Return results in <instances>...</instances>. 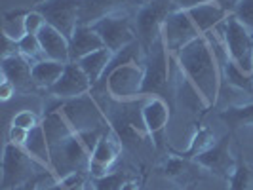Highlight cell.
Listing matches in <instances>:
<instances>
[{
    "instance_id": "6da1fadb",
    "label": "cell",
    "mask_w": 253,
    "mask_h": 190,
    "mask_svg": "<svg viewBox=\"0 0 253 190\" xmlns=\"http://www.w3.org/2000/svg\"><path fill=\"white\" fill-rule=\"evenodd\" d=\"M179 73L185 76L206 107H213L221 93L223 69L210 35H202L175 55Z\"/></svg>"
},
{
    "instance_id": "7a4b0ae2",
    "label": "cell",
    "mask_w": 253,
    "mask_h": 190,
    "mask_svg": "<svg viewBox=\"0 0 253 190\" xmlns=\"http://www.w3.org/2000/svg\"><path fill=\"white\" fill-rule=\"evenodd\" d=\"M105 131V127L80 131L69 141H65L61 147L51 149V171H55V177L61 179L71 173L88 171L91 152Z\"/></svg>"
},
{
    "instance_id": "3957f363",
    "label": "cell",
    "mask_w": 253,
    "mask_h": 190,
    "mask_svg": "<svg viewBox=\"0 0 253 190\" xmlns=\"http://www.w3.org/2000/svg\"><path fill=\"white\" fill-rule=\"evenodd\" d=\"M175 59L166 48L162 37L154 42L151 50L145 53L143 59V86L141 97H162L173 107V84H171V71L169 61Z\"/></svg>"
},
{
    "instance_id": "277c9868",
    "label": "cell",
    "mask_w": 253,
    "mask_h": 190,
    "mask_svg": "<svg viewBox=\"0 0 253 190\" xmlns=\"http://www.w3.org/2000/svg\"><path fill=\"white\" fill-rule=\"evenodd\" d=\"M143 63H124L114 67L111 71H107L99 84L91 89V93L95 91H107V95H111L114 101L127 103L133 101L135 97H141V86H143Z\"/></svg>"
},
{
    "instance_id": "5b68a950",
    "label": "cell",
    "mask_w": 253,
    "mask_h": 190,
    "mask_svg": "<svg viewBox=\"0 0 253 190\" xmlns=\"http://www.w3.org/2000/svg\"><path fill=\"white\" fill-rule=\"evenodd\" d=\"M175 10H179L177 0H154L149 4H143L135 12L133 27H135L137 42L141 44L145 53L154 46V42L158 38L162 37L166 19Z\"/></svg>"
},
{
    "instance_id": "8992f818",
    "label": "cell",
    "mask_w": 253,
    "mask_h": 190,
    "mask_svg": "<svg viewBox=\"0 0 253 190\" xmlns=\"http://www.w3.org/2000/svg\"><path fill=\"white\" fill-rule=\"evenodd\" d=\"M215 33L223 38L225 48L230 57V61L244 69L246 73L253 75V33L244 27L230 13L227 19L215 29Z\"/></svg>"
},
{
    "instance_id": "52a82bcc",
    "label": "cell",
    "mask_w": 253,
    "mask_h": 190,
    "mask_svg": "<svg viewBox=\"0 0 253 190\" xmlns=\"http://www.w3.org/2000/svg\"><path fill=\"white\" fill-rule=\"evenodd\" d=\"M91 27L101 37L105 48H109L113 53H120L122 50H126L127 46H131L133 42H137L133 17L129 15V12L107 15Z\"/></svg>"
},
{
    "instance_id": "ba28073f",
    "label": "cell",
    "mask_w": 253,
    "mask_h": 190,
    "mask_svg": "<svg viewBox=\"0 0 253 190\" xmlns=\"http://www.w3.org/2000/svg\"><path fill=\"white\" fill-rule=\"evenodd\" d=\"M59 111L69 120V124L73 126L76 133L80 131H89V129H97V127H105L103 122L101 107L97 105L95 97H91V93L76 97V99H67V101L59 103Z\"/></svg>"
},
{
    "instance_id": "9c48e42d",
    "label": "cell",
    "mask_w": 253,
    "mask_h": 190,
    "mask_svg": "<svg viewBox=\"0 0 253 190\" xmlns=\"http://www.w3.org/2000/svg\"><path fill=\"white\" fill-rule=\"evenodd\" d=\"M35 158L23 149L8 143L4 147V171H2V190H17L25 187L33 177Z\"/></svg>"
},
{
    "instance_id": "30bf717a",
    "label": "cell",
    "mask_w": 253,
    "mask_h": 190,
    "mask_svg": "<svg viewBox=\"0 0 253 190\" xmlns=\"http://www.w3.org/2000/svg\"><path fill=\"white\" fill-rule=\"evenodd\" d=\"M198 37H202V35L196 29L194 21L190 19L187 10H175L169 13V17L164 23V29H162V40L173 57Z\"/></svg>"
},
{
    "instance_id": "8fae6325",
    "label": "cell",
    "mask_w": 253,
    "mask_h": 190,
    "mask_svg": "<svg viewBox=\"0 0 253 190\" xmlns=\"http://www.w3.org/2000/svg\"><path fill=\"white\" fill-rule=\"evenodd\" d=\"M37 10L46 19V23L63 33L67 38L73 37L78 27V13H80V0H46L37 4Z\"/></svg>"
},
{
    "instance_id": "7c38bea8",
    "label": "cell",
    "mask_w": 253,
    "mask_h": 190,
    "mask_svg": "<svg viewBox=\"0 0 253 190\" xmlns=\"http://www.w3.org/2000/svg\"><path fill=\"white\" fill-rule=\"evenodd\" d=\"M120 151H122V141L116 135V131L114 129L105 131L101 139L97 141L93 152H91V160H89V167H88L89 177L99 179L109 175V169L116 162Z\"/></svg>"
},
{
    "instance_id": "4fadbf2b",
    "label": "cell",
    "mask_w": 253,
    "mask_h": 190,
    "mask_svg": "<svg viewBox=\"0 0 253 190\" xmlns=\"http://www.w3.org/2000/svg\"><path fill=\"white\" fill-rule=\"evenodd\" d=\"M91 89H93V84L88 78V75L80 69V65L67 63L65 73L57 80V84L48 89V93L55 99L67 101V99H76V97L88 95V93H91Z\"/></svg>"
},
{
    "instance_id": "5bb4252c",
    "label": "cell",
    "mask_w": 253,
    "mask_h": 190,
    "mask_svg": "<svg viewBox=\"0 0 253 190\" xmlns=\"http://www.w3.org/2000/svg\"><path fill=\"white\" fill-rule=\"evenodd\" d=\"M194 162L204 169L211 171L213 175L230 179L232 173L236 171V165H238V160L230 154V135H225L221 141H217L210 151L196 156Z\"/></svg>"
},
{
    "instance_id": "9a60e30c",
    "label": "cell",
    "mask_w": 253,
    "mask_h": 190,
    "mask_svg": "<svg viewBox=\"0 0 253 190\" xmlns=\"http://www.w3.org/2000/svg\"><path fill=\"white\" fill-rule=\"evenodd\" d=\"M139 0H80V13H78V25H95L107 15L139 10Z\"/></svg>"
},
{
    "instance_id": "2e32d148",
    "label": "cell",
    "mask_w": 253,
    "mask_h": 190,
    "mask_svg": "<svg viewBox=\"0 0 253 190\" xmlns=\"http://www.w3.org/2000/svg\"><path fill=\"white\" fill-rule=\"evenodd\" d=\"M171 109L173 107L162 97H147V101L141 109L143 124L147 127L149 137H152V141L156 143V147H160V143H162L166 126L169 122Z\"/></svg>"
},
{
    "instance_id": "e0dca14e",
    "label": "cell",
    "mask_w": 253,
    "mask_h": 190,
    "mask_svg": "<svg viewBox=\"0 0 253 190\" xmlns=\"http://www.w3.org/2000/svg\"><path fill=\"white\" fill-rule=\"evenodd\" d=\"M37 37L40 40V46H42L46 59H53V61L65 65L71 63V42L63 33H59L57 29L46 23Z\"/></svg>"
},
{
    "instance_id": "ac0fdd59",
    "label": "cell",
    "mask_w": 253,
    "mask_h": 190,
    "mask_svg": "<svg viewBox=\"0 0 253 190\" xmlns=\"http://www.w3.org/2000/svg\"><path fill=\"white\" fill-rule=\"evenodd\" d=\"M2 76H6L15 86V89L31 91L37 88L33 82V65L21 53L2 59Z\"/></svg>"
},
{
    "instance_id": "d6986e66",
    "label": "cell",
    "mask_w": 253,
    "mask_h": 190,
    "mask_svg": "<svg viewBox=\"0 0 253 190\" xmlns=\"http://www.w3.org/2000/svg\"><path fill=\"white\" fill-rule=\"evenodd\" d=\"M71 42V63L80 61L82 57H86L93 51L105 48L101 37L95 33V29L89 25H78L73 33V37L69 38Z\"/></svg>"
},
{
    "instance_id": "ffe728a7",
    "label": "cell",
    "mask_w": 253,
    "mask_h": 190,
    "mask_svg": "<svg viewBox=\"0 0 253 190\" xmlns=\"http://www.w3.org/2000/svg\"><path fill=\"white\" fill-rule=\"evenodd\" d=\"M190 15V19L194 21L196 29L200 31V35H208L211 31H215L217 27L221 25L227 19L230 13L219 4V2H210V4H202L196 8L187 10Z\"/></svg>"
},
{
    "instance_id": "44dd1931",
    "label": "cell",
    "mask_w": 253,
    "mask_h": 190,
    "mask_svg": "<svg viewBox=\"0 0 253 190\" xmlns=\"http://www.w3.org/2000/svg\"><path fill=\"white\" fill-rule=\"evenodd\" d=\"M42 126L46 131V137L50 143V149H57L61 147L65 141H69L73 135H76V131L73 126L69 124V120L63 116V113L59 111V105L55 109L48 111L46 118L42 120Z\"/></svg>"
},
{
    "instance_id": "7402d4cb",
    "label": "cell",
    "mask_w": 253,
    "mask_h": 190,
    "mask_svg": "<svg viewBox=\"0 0 253 190\" xmlns=\"http://www.w3.org/2000/svg\"><path fill=\"white\" fill-rule=\"evenodd\" d=\"M114 53L109 48H101V50L93 51V53H89L86 57H82L80 61H76V63L80 65V69L88 75V78L91 80V84H93V88L99 84V80L103 78V75L107 73V69H109V65L113 61Z\"/></svg>"
},
{
    "instance_id": "603a6c76",
    "label": "cell",
    "mask_w": 253,
    "mask_h": 190,
    "mask_svg": "<svg viewBox=\"0 0 253 190\" xmlns=\"http://www.w3.org/2000/svg\"><path fill=\"white\" fill-rule=\"evenodd\" d=\"M25 149L38 164L42 165H50L51 167V149H50V143H48V137H46V131H44V126L38 124L37 127L29 129V137H27Z\"/></svg>"
},
{
    "instance_id": "cb8c5ba5",
    "label": "cell",
    "mask_w": 253,
    "mask_h": 190,
    "mask_svg": "<svg viewBox=\"0 0 253 190\" xmlns=\"http://www.w3.org/2000/svg\"><path fill=\"white\" fill-rule=\"evenodd\" d=\"M65 63L53 61V59H44L33 65V82L37 88L48 89L53 88L57 84V80L61 78V75L65 73Z\"/></svg>"
},
{
    "instance_id": "d4e9b609",
    "label": "cell",
    "mask_w": 253,
    "mask_h": 190,
    "mask_svg": "<svg viewBox=\"0 0 253 190\" xmlns=\"http://www.w3.org/2000/svg\"><path fill=\"white\" fill-rule=\"evenodd\" d=\"M219 118L227 124L232 131L244 126H253V103L246 105H234L219 113Z\"/></svg>"
},
{
    "instance_id": "484cf974",
    "label": "cell",
    "mask_w": 253,
    "mask_h": 190,
    "mask_svg": "<svg viewBox=\"0 0 253 190\" xmlns=\"http://www.w3.org/2000/svg\"><path fill=\"white\" fill-rule=\"evenodd\" d=\"M215 135H213V131L211 129H208V127L200 126L196 131H194V135L190 137V143H189V149L185 152H175L179 154L181 158H187V160H194L196 156H200L202 152L210 151L213 145H215Z\"/></svg>"
},
{
    "instance_id": "4316f807",
    "label": "cell",
    "mask_w": 253,
    "mask_h": 190,
    "mask_svg": "<svg viewBox=\"0 0 253 190\" xmlns=\"http://www.w3.org/2000/svg\"><path fill=\"white\" fill-rule=\"evenodd\" d=\"M223 78L228 82V86L246 91V93H252L253 91V75L252 73H246L244 69H240L234 61L228 59L225 67H223Z\"/></svg>"
},
{
    "instance_id": "83f0119b",
    "label": "cell",
    "mask_w": 253,
    "mask_h": 190,
    "mask_svg": "<svg viewBox=\"0 0 253 190\" xmlns=\"http://www.w3.org/2000/svg\"><path fill=\"white\" fill-rule=\"evenodd\" d=\"M17 48H19V53L25 57L27 61H31V65L46 59V55H44V51H42V46H40V40H38L37 35H25L23 38H19V40H17Z\"/></svg>"
},
{
    "instance_id": "f1b7e54d",
    "label": "cell",
    "mask_w": 253,
    "mask_h": 190,
    "mask_svg": "<svg viewBox=\"0 0 253 190\" xmlns=\"http://www.w3.org/2000/svg\"><path fill=\"white\" fill-rule=\"evenodd\" d=\"M228 190H253V169L244 160H238L236 171L230 177Z\"/></svg>"
},
{
    "instance_id": "f546056e",
    "label": "cell",
    "mask_w": 253,
    "mask_h": 190,
    "mask_svg": "<svg viewBox=\"0 0 253 190\" xmlns=\"http://www.w3.org/2000/svg\"><path fill=\"white\" fill-rule=\"evenodd\" d=\"M244 27H248L253 33V0H240L236 4V10L232 13Z\"/></svg>"
},
{
    "instance_id": "4dcf8cb0",
    "label": "cell",
    "mask_w": 253,
    "mask_h": 190,
    "mask_svg": "<svg viewBox=\"0 0 253 190\" xmlns=\"http://www.w3.org/2000/svg\"><path fill=\"white\" fill-rule=\"evenodd\" d=\"M210 2H219L228 13H234L236 4L240 0H177V6L179 10H190V8H196V6H202V4H210Z\"/></svg>"
},
{
    "instance_id": "1f68e13d",
    "label": "cell",
    "mask_w": 253,
    "mask_h": 190,
    "mask_svg": "<svg viewBox=\"0 0 253 190\" xmlns=\"http://www.w3.org/2000/svg\"><path fill=\"white\" fill-rule=\"evenodd\" d=\"M124 181H126V175L122 173H109L105 177L93 179V185H95V190H120Z\"/></svg>"
},
{
    "instance_id": "d6a6232c",
    "label": "cell",
    "mask_w": 253,
    "mask_h": 190,
    "mask_svg": "<svg viewBox=\"0 0 253 190\" xmlns=\"http://www.w3.org/2000/svg\"><path fill=\"white\" fill-rule=\"evenodd\" d=\"M23 25H25L27 35H38V33L42 31V27L46 25V19H44V15L35 8V10H29V12H27L25 19H23Z\"/></svg>"
},
{
    "instance_id": "836d02e7",
    "label": "cell",
    "mask_w": 253,
    "mask_h": 190,
    "mask_svg": "<svg viewBox=\"0 0 253 190\" xmlns=\"http://www.w3.org/2000/svg\"><path fill=\"white\" fill-rule=\"evenodd\" d=\"M13 126H19V127H25V129H33L37 127L40 122H38V116L33 111H21L13 116L12 120Z\"/></svg>"
},
{
    "instance_id": "e575fe53",
    "label": "cell",
    "mask_w": 253,
    "mask_h": 190,
    "mask_svg": "<svg viewBox=\"0 0 253 190\" xmlns=\"http://www.w3.org/2000/svg\"><path fill=\"white\" fill-rule=\"evenodd\" d=\"M27 137H29V129L19 126H10V131H8V143L12 145H17V147H23L25 145Z\"/></svg>"
},
{
    "instance_id": "d590c367",
    "label": "cell",
    "mask_w": 253,
    "mask_h": 190,
    "mask_svg": "<svg viewBox=\"0 0 253 190\" xmlns=\"http://www.w3.org/2000/svg\"><path fill=\"white\" fill-rule=\"evenodd\" d=\"M15 91H17L15 86H13L6 76H2V84H0V99H2V101H10L13 95H15Z\"/></svg>"
},
{
    "instance_id": "8d00e7d4",
    "label": "cell",
    "mask_w": 253,
    "mask_h": 190,
    "mask_svg": "<svg viewBox=\"0 0 253 190\" xmlns=\"http://www.w3.org/2000/svg\"><path fill=\"white\" fill-rule=\"evenodd\" d=\"M120 190H141L139 185H137V181H131V179H126L124 183H122V187Z\"/></svg>"
},
{
    "instance_id": "74e56055",
    "label": "cell",
    "mask_w": 253,
    "mask_h": 190,
    "mask_svg": "<svg viewBox=\"0 0 253 190\" xmlns=\"http://www.w3.org/2000/svg\"><path fill=\"white\" fill-rule=\"evenodd\" d=\"M17 190H38L37 187H31V185H25V187H21V189H17Z\"/></svg>"
},
{
    "instance_id": "f35d334b",
    "label": "cell",
    "mask_w": 253,
    "mask_h": 190,
    "mask_svg": "<svg viewBox=\"0 0 253 190\" xmlns=\"http://www.w3.org/2000/svg\"><path fill=\"white\" fill-rule=\"evenodd\" d=\"M141 4H149V2H154V0H139Z\"/></svg>"
},
{
    "instance_id": "ab89813d",
    "label": "cell",
    "mask_w": 253,
    "mask_h": 190,
    "mask_svg": "<svg viewBox=\"0 0 253 190\" xmlns=\"http://www.w3.org/2000/svg\"><path fill=\"white\" fill-rule=\"evenodd\" d=\"M42 2H46V0H37V4H42Z\"/></svg>"
}]
</instances>
